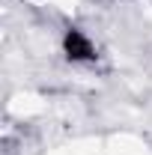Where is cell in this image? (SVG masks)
Segmentation results:
<instances>
[{
  "instance_id": "6da1fadb",
  "label": "cell",
  "mask_w": 152,
  "mask_h": 155,
  "mask_svg": "<svg viewBox=\"0 0 152 155\" xmlns=\"http://www.w3.org/2000/svg\"><path fill=\"white\" fill-rule=\"evenodd\" d=\"M63 51H66V57L72 60V63H93V60L98 57L93 39L87 36L84 30H78V27H69V30H66V36H63Z\"/></svg>"
}]
</instances>
